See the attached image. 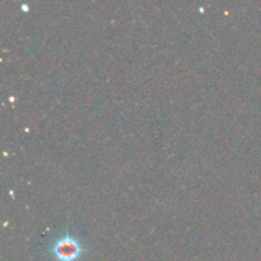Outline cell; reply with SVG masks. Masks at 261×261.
<instances>
[{
  "instance_id": "obj_1",
  "label": "cell",
  "mask_w": 261,
  "mask_h": 261,
  "mask_svg": "<svg viewBox=\"0 0 261 261\" xmlns=\"http://www.w3.org/2000/svg\"><path fill=\"white\" fill-rule=\"evenodd\" d=\"M53 252L58 260L74 261L79 257L81 246H79V242L76 241L75 237L65 234L56 241V244L53 247Z\"/></svg>"
}]
</instances>
